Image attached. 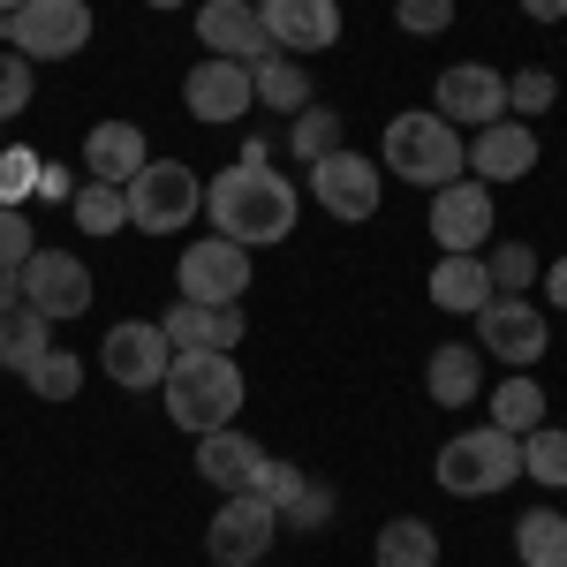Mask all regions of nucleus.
I'll return each mask as SVG.
<instances>
[{"mask_svg":"<svg viewBox=\"0 0 567 567\" xmlns=\"http://www.w3.org/2000/svg\"><path fill=\"white\" fill-rule=\"evenodd\" d=\"M0 39L23 61H69L91 45V0H23L16 16H0Z\"/></svg>","mask_w":567,"mask_h":567,"instance_id":"nucleus-5","label":"nucleus"},{"mask_svg":"<svg viewBox=\"0 0 567 567\" xmlns=\"http://www.w3.org/2000/svg\"><path fill=\"white\" fill-rule=\"evenodd\" d=\"M69 213H76L84 235H122V227H130V189H114V182H76Z\"/></svg>","mask_w":567,"mask_h":567,"instance_id":"nucleus-27","label":"nucleus"},{"mask_svg":"<svg viewBox=\"0 0 567 567\" xmlns=\"http://www.w3.org/2000/svg\"><path fill=\"white\" fill-rule=\"evenodd\" d=\"M31 250H39V227L23 219V205H0V265L16 272V265L31 258Z\"/></svg>","mask_w":567,"mask_h":567,"instance_id":"nucleus-38","label":"nucleus"},{"mask_svg":"<svg viewBox=\"0 0 567 567\" xmlns=\"http://www.w3.org/2000/svg\"><path fill=\"white\" fill-rule=\"evenodd\" d=\"M288 144H296V159H326V152H341V114H333V106H318V99H310L303 114H288Z\"/></svg>","mask_w":567,"mask_h":567,"instance_id":"nucleus-29","label":"nucleus"},{"mask_svg":"<svg viewBox=\"0 0 567 567\" xmlns=\"http://www.w3.org/2000/svg\"><path fill=\"white\" fill-rule=\"evenodd\" d=\"M439 492H454V499H492V492H507V484L523 477V439L499 432V424H484V432H454L439 446Z\"/></svg>","mask_w":567,"mask_h":567,"instance_id":"nucleus-4","label":"nucleus"},{"mask_svg":"<svg viewBox=\"0 0 567 567\" xmlns=\"http://www.w3.org/2000/svg\"><path fill=\"white\" fill-rule=\"evenodd\" d=\"M310 197L326 205L333 219H349V227H363V219L379 213V197H386V182H379V167L363 159V152H326V159H310Z\"/></svg>","mask_w":567,"mask_h":567,"instance_id":"nucleus-10","label":"nucleus"},{"mask_svg":"<svg viewBox=\"0 0 567 567\" xmlns=\"http://www.w3.org/2000/svg\"><path fill=\"white\" fill-rule=\"evenodd\" d=\"M432 235L446 258H484V235H492V189L477 175L432 189Z\"/></svg>","mask_w":567,"mask_h":567,"instance_id":"nucleus-14","label":"nucleus"},{"mask_svg":"<svg viewBox=\"0 0 567 567\" xmlns=\"http://www.w3.org/2000/svg\"><path fill=\"white\" fill-rule=\"evenodd\" d=\"M39 197L69 205V197H76V175H69V167H45V159H39Z\"/></svg>","mask_w":567,"mask_h":567,"instance_id":"nucleus-42","label":"nucleus"},{"mask_svg":"<svg viewBox=\"0 0 567 567\" xmlns=\"http://www.w3.org/2000/svg\"><path fill=\"white\" fill-rule=\"evenodd\" d=\"M16 296L39 310L45 326L53 318H84L91 310V265L76 250H31V258L16 265Z\"/></svg>","mask_w":567,"mask_h":567,"instance_id":"nucleus-9","label":"nucleus"},{"mask_svg":"<svg viewBox=\"0 0 567 567\" xmlns=\"http://www.w3.org/2000/svg\"><path fill=\"white\" fill-rule=\"evenodd\" d=\"M280 529H303V537H326L333 529V484L303 477L288 499H280Z\"/></svg>","mask_w":567,"mask_h":567,"instance_id":"nucleus-31","label":"nucleus"},{"mask_svg":"<svg viewBox=\"0 0 567 567\" xmlns=\"http://www.w3.org/2000/svg\"><path fill=\"white\" fill-rule=\"evenodd\" d=\"M23 386L39 393V401H76V386H84V363L69 349H45L31 371H23Z\"/></svg>","mask_w":567,"mask_h":567,"instance_id":"nucleus-32","label":"nucleus"},{"mask_svg":"<svg viewBox=\"0 0 567 567\" xmlns=\"http://www.w3.org/2000/svg\"><path fill=\"white\" fill-rule=\"evenodd\" d=\"M424 288H432V303L454 310V318H477V310L492 303V272H484V258H439Z\"/></svg>","mask_w":567,"mask_h":567,"instance_id":"nucleus-22","label":"nucleus"},{"mask_svg":"<svg viewBox=\"0 0 567 567\" xmlns=\"http://www.w3.org/2000/svg\"><path fill=\"white\" fill-rule=\"evenodd\" d=\"M393 23L409 31V39H432L454 23V0H393Z\"/></svg>","mask_w":567,"mask_h":567,"instance_id":"nucleus-37","label":"nucleus"},{"mask_svg":"<svg viewBox=\"0 0 567 567\" xmlns=\"http://www.w3.org/2000/svg\"><path fill=\"white\" fill-rule=\"evenodd\" d=\"M462 167H470L484 189L523 182L529 167H537V130H529V122H515V114H499L492 130H477L470 144H462Z\"/></svg>","mask_w":567,"mask_h":567,"instance_id":"nucleus-16","label":"nucleus"},{"mask_svg":"<svg viewBox=\"0 0 567 567\" xmlns=\"http://www.w3.org/2000/svg\"><path fill=\"white\" fill-rule=\"evenodd\" d=\"M16 8H23V0H0V16H16Z\"/></svg>","mask_w":567,"mask_h":567,"instance_id":"nucleus-46","label":"nucleus"},{"mask_svg":"<svg viewBox=\"0 0 567 567\" xmlns=\"http://www.w3.org/2000/svg\"><path fill=\"white\" fill-rule=\"evenodd\" d=\"M272 537H280V507L258 492H227L213 529H205V553H213V567H258L272 553Z\"/></svg>","mask_w":567,"mask_h":567,"instance_id":"nucleus-8","label":"nucleus"},{"mask_svg":"<svg viewBox=\"0 0 567 567\" xmlns=\"http://www.w3.org/2000/svg\"><path fill=\"white\" fill-rule=\"evenodd\" d=\"M432 114L454 122V130H492V122L507 114V76H499L492 61H454L432 91Z\"/></svg>","mask_w":567,"mask_h":567,"instance_id":"nucleus-11","label":"nucleus"},{"mask_svg":"<svg viewBox=\"0 0 567 567\" xmlns=\"http://www.w3.org/2000/svg\"><path fill=\"white\" fill-rule=\"evenodd\" d=\"M31 106V61L23 53H0V122H16Z\"/></svg>","mask_w":567,"mask_h":567,"instance_id":"nucleus-39","label":"nucleus"},{"mask_svg":"<svg viewBox=\"0 0 567 567\" xmlns=\"http://www.w3.org/2000/svg\"><path fill=\"white\" fill-rule=\"evenodd\" d=\"M258 16L272 53H296V61H310V53H326L341 39V0H258Z\"/></svg>","mask_w":567,"mask_h":567,"instance_id":"nucleus-15","label":"nucleus"},{"mask_svg":"<svg viewBox=\"0 0 567 567\" xmlns=\"http://www.w3.org/2000/svg\"><path fill=\"white\" fill-rule=\"evenodd\" d=\"M0 152H8V144H0Z\"/></svg>","mask_w":567,"mask_h":567,"instance_id":"nucleus-48","label":"nucleus"},{"mask_svg":"<svg viewBox=\"0 0 567 567\" xmlns=\"http://www.w3.org/2000/svg\"><path fill=\"white\" fill-rule=\"evenodd\" d=\"M84 167H91V182L130 189V182L152 167V144H144V130H136V122H99V130L84 136Z\"/></svg>","mask_w":567,"mask_h":567,"instance_id":"nucleus-20","label":"nucleus"},{"mask_svg":"<svg viewBox=\"0 0 567 567\" xmlns=\"http://www.w3.org/2000/svg\"><path fill=\"white\" fill-rule=\"evenodd\" d=\"M213 349H227V355L243 349V303H219L213 310Z\"/></svg>","mask_w":567,"mask_h":567,"instance_id":"nucleus-41","label":"nucleus"},{"mask_svg":"<svg viewBox=\"0 0 567 567\" xmlns=\"http://www.w3.org/2000/svg\"><path fill=\"white\" fill-rule=\"evenodd\" d=\"M99 363H106V379L114 386H159L167 379V363H175V349H167V333H159V318H122L106 341H99Z\"/></svg>","mask_w":567,"mask_h":567,"instance_id":"nucleus-12","label":"nucleus"},{"mask_svg":"<svg viewBox=\"0 0 567 567\" xmlns=\"http://www.w3.org/2000/svg\"><path fill=\"white\" fill-rule=\"evenodd\" d=\"M159 333H167V349H213V310L205 303H182L175 296V310H167V318H159Z\"/></svg>","mask_w":567,"mask_h":567,"instance_id":"nucleus-34","label":"nucleus"},{"mask_svg":"<svg viewBox=\"0 0 567 567\" xmlns=\"http://www.w3.org/2000/svg\"><path fill=\"white\" fill-rule=\"evenodd\" d=\"M484 272H492V296H523L529 280H537V250H529V243H499V250L484 258Z\"/></svg>","mask_w":567,"mask_h":567,"instance_id":"nucleus-33","label":"nucleus"},{"mask_svg":"<svg viewBox=\"0 0 567 567\" xmlns=\"http://www.w3.org/2000/svg\"><path fill=\"white\" fill-rule=\"evenodd\" d=\"M371 567H439V529L424 515H393L379 529V560Z\"/></svg>","mask_w":567,"mask_h":567,"instance_id":"nucleus-25","label":"nucleus"},{"mask_svg":"<svg viewBox=\"0 0 567 567\" xmlns=\"http://www.w3.org/2000/svg\"><path fill=\"white\" fill-rule=\"evenodd\" d=\"M250 91H258V106L303 114L310 106V69L296 61V53H265V61H250Z\"/></svg>","mask_w":567,"mask_h":567,"instance_id":"nucleus-23","label":"nucleus"},{"mask_svg":"<svg viewBox=\"0 0 567 567\" xmlns=\"http://www.w3.org/2000/svg\"><path fill=\"white\" fill-rule=\"evenodd\" d=\"M16 303H23V296H16V272L0 265V310H16Z\"/></svg>","mask_w":567,"mask_h":567,"instance_id":"nucleus-45","label":"nucleus"},{"mask_svg":"<svg viewBox=\"0 0 567 567\" xmlns=\"http://www.w3.org/2000/svg\"><path fill=\"white\" fill-rule=\"evenodd\" d=\"M31 189H39V152L8 144V152H0V205H23Z\"/></svg>","mask_w":567,"mask_h":567,"instance_id":"nucleus-36","label":"nucleus"},{"mask_svg":"<svg viewBox=\"0 0 567 567\" xmlns=\"http://www.w3.org/2000/svg\"><path fill=\"white\" fill-rule=\"evenodd\" d=\"M296 484H303V462H272V454H265V462H258V484H250V492H258V499H272V507H280V499H288V492H296Z\"/></svg>","mask_w":567,"mask_h":567,"instance_id":"nucleus-40","label":"nucleus"},{"mask_svg":"<svg viewBox=\"0 0 567 567\" xmlns=\"http://www.w3.org/2000/svg\"><path fill=\"white\" fill-rule=\"evenodd\" d=\"M379 167L401 175V182H416V189H446V182H462V130L439 122V114H424V106H409V114L386 122Z\"/></svg>","mask_w":567,"mask_h":567,"instance_id":"nucleus-3","label":"nucleus"},{"mask_svg":"<svg viewBox=\"0 0 567 567\" xmlns=\"http://www.w3.org/2000/svg\"><path fill=\"white\" fill-rule=\"evenodd\" d=\"M159 393H167V416H175L182 432L205 439V432H219V424L243 416V363L227 349H182L175 363H167Z\"/></svg>","mask_w":567,"mask_h":567,"instance_id":"nucleus-2","label":"nucleus"},{"mask_svg":"<svg viewBox=\"0 0 567 567\" xmlns=\"http://www.w3.org/2000/svg\"><path fill=\"white\" fill-rule=\"evenodd\" d=\"M45 349H53V326H45L31 303L0 310V371H16V379H23V371H31Z\"/></svg>","mask_w":567,"mask_h":567,"instance_id":"nucleus-24","label":"nucleus"},{"mask_svg":"<svg viewBox=\"0 0 567 567\" xmlns=\"http://www.w3.org/2000/svg\"><path fill=\"white\" fill-rule=\"evenodd\" d=\"M205 219H213V235L243 243V250H272L296 235V182L265 159H235L205 182Z\"/></svg>","mask_w":567,"mask_h":567,"instance_id":"nucleus-1","label":"nucleus"},{"mask_svg":"<svg viewBox=\"0 0 567 567\" xmlns=\"http://www.w3.org/2000/svg\"><path fill=\"white\" fill-rule=\"evenodd\" d=\"M182 106H189L197 122H243V114L258 106L250 69H243V61H219V53H205V61L182 76Z\"/></svg>","mask_w":567,"mask_h":567,"instance_id":"nucleus-17","label":"nucleus"},{"mask_svg":"<svg viewBox=\"0 0 567 567\" xmlns=\"http://www.w3.org/2000/svg\"><path fill=\"white\" fill-rule=\"evenodd\" d=\"M477 349L499 355V363H515V371H529L537 355L553 349V333H545V310L523 303V296H492V303L477 310Z\"/></svg>","mask_w":567,"mask_h":567,"instance_id":"nucleus-13","label":"nucleus"},{"mask_svg":"<svg viewBox=\"0 0 567 567\" xmlns=\"http://www.w3.org/2000/svg\"><path fill=\"white\" fill-rule=\"evenodd\" d=\"M515 553H523V567H567V515L529 507L515 523Z\"/></svg>","mask_w":567,"mask_h":567,"instance_id":"nucleus-26","label":"nucleus"},{"mask_svg":"<svg viewBox=\"0 0 567 567\" xmlns=\"http://www.w3.org/2000/svg\"><path fill=\"white\" fill-rule=\"evenodd\" d=\"M492 424H499V432H537V424H545V386H537V379H529V371H515V379H507V386L492 393Z\"/></svg>","mask_w":567,"mask_h":567,"instance_id":"nucleus-28","label":"nucleus"},{"mask_svg":"<svg viewBox=\"0 0 567 567\" xmlns=\"http://www.w3.org/2000/svg\"><path fill=\"white\" fill-rule=\"evenodd\" d=\"M553 99H560V84H553L545 69H523V76H507V114H515V122H537Z\"/></svg>","mask_w":567,"mask_h":567,"instance_id":"nucleus-35","label":"nucleus"},{"mask_svg":"<svg viewBox=\"0 0 567 567\" xmlns=\"http://www.w3.org/2000/svg\"><path fill=\"white\" fill-rule=\"evenodd\" d=\"M523 477H537L545 492H567V432H553V424L523 432Z\"/></svg>","mask_w":567,"mask_h":567,"instance_id":"nucleus-30","label":"nucleus"},{"mask_svg":"<svg viewBox=\"0 0 567 567\" xmlns=\"http://www.w3.org/2000/svg\"><path fill=\"white\" fill-rule=\"evenodd\" d=\"M144 8H182V0H144Z\"/></svg>","mask_w":567,"mask_h":567,"instance_id":"nucleus-47","label":"nucleus"},{"mask_svg":"<svg viewBox=\"0 0 567 567\" xmlns=\"http://www.w3.org/2000/svg\"><path fill=\"white\" fill-rule=\"evenodd\" d=\"M197 213H205V189H197V175H189L182 159H152V167L130 182V227L136 235H175V227H189Z\"/></svg>","mask_w":567,"mask_h":567,"instance_id":"nucleus-6","label":"nucleus"},{"mask_svg":"<svg viewBox=\"0 0 567 567\" xmlns=\"http://www.w3.org/2000/svg\"><path fill=\"white\" fill-rule=\"evenodd\" d=\"M424 386H432L439 409H470L484 386V349L477 341H439L432 355H424Z\"/></svg>","mask_w":567,"mask_h":567,"instance_id":"nucleus-21","label":"nucleus"},{"mask_svg":"<svg viewBox=\"0 0 567 567\" xmlns=\"http://www.w3.org/2000/svg\"><path fill=\"white\" fill-rule=\"evenodd\" d=\"M197 45H213L219 61H265L272 53V39H265V16L258 0H205L197 8Z\"/></svg>","mask_w":567,"mask_h":567,"instance_id":"nucleus-18","label":"nucleus"},{"mask_svg":"<svg viewBox=\"0 0 567 567\" xmlns=\"http://www.w3.org/2000/svg\"><path fill=\"white\" fill-rule=\"evenodd\" d=\"M529 23H567V0H523Z\"/></svg>","mask_w":567,"mask_h":567,"instance_id":"nucleus-43","label":"nucleus"},{"mask_svg":"<svg viewBox=\"0 0 567 567\" xmlns=\"http://www.w3.org/2000/svg\"><path fill=\"white\" fill-rule=\"evenodd\" d=\"M243 288H250V250L243 243H227V235H197L175 265V296L182 303H243Z\"/></svg>","mask_w":567,"mask_h":567,"instance_id":"nucleus-7","label":"nucleus"},{"mask_svg":"<svg viewBox=\"0 0 567 567\" xmlns=\"http://www.w3.org/2000/svg\"><path fill=\"white\" fill-rule=\"evenodd\" d=\"M545 303H553V310H567V258L553 265V272H545Z\"/></svg>","mask_w":567,"mask_h":567,"instance_id":"nucleus-44","label":"nucleus"},{"mask_svg":"<svg viewBox=\"0 0 567 567\" xmlns=\"http://www.w3.org/2000/svg\"><path fill=\"white\" fill-rule=\"evenodd\" d=\"M258 462H265V446L243 432V424H219V432L197 439V477L213 484L219 499H227V492H250V484H258Z\"/></svg>","mask_w":567,"mask_h":567,"instance_id":"nucleus-19","label":"nucleus"}]
</instances>
